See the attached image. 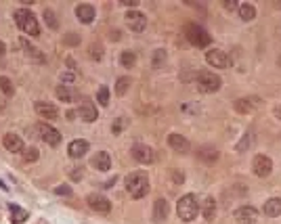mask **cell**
<instances>
[{
  "label": "cell",
  "mask_w": 281,
  "mask_h": 224,
  "mask_svg": "<svg viewBox=\"0 0 281 224\" xmlns=\"http://www.w3.org/2000/svg\"><path fill=\"white\" fill-rule=\"evenodd\" d=\"M126 191L132 199H143L149 193V176L145 172H132L126 178Z\"/></svg>",
  "instance_id": "obj_1"
},
{
  "label": "cell",
  "mask_w": 281,
  "mask_h": 224,
  "mask_svg": "<svg viewBox=\"0 0 281 224\" xmlns=\"http://www.w3.org/2000/svg\"><path fill=\"white\" fill-rule=\"evenodd\" d=\"M15 23H17V27L21 29L23 34H29L34 38L40 36V25H38V19H36V15L32 11L17 9V11H15Z\"/></svg>",
  "instance_id": "obj_2"
},
{
  "label": "cell",
  "mask_w": 281,
  "mask_h": 224,
  "mask_svg": "<svg viewBox=\"0 0 281 224\" xmlns=\"http://www.w3.org/2000/svg\"><path fill=\"white\" fill-rule=\"evenodd\" d=\"M176 214L183 222H193L199 214V201L195 195H183L176 203Z\"/></svg>",
  "instance_id": "obj_3"
},
{
  "label": "cell",
  "mask_w": 281,
  "mask_h": 224,
  "mask_svg": "<svg viewBox=\"0 0 281 224\" xmlns=\"http://www.w3.org/2000/svg\"><path fill=\"white\" fill-rule=\"evenodd\" d=\"M185 36H187V40H189L193 46H201V49L212 42V36H210L201 25H197V23H191V25H187V27H185Z\"/></svg>",
  "instance_id": "obj_4"
},
{
  "label": "cell",
  "mask_w": 281,
  "mask_h": 224,
  "mask_svg": "<svg viewBox=\"0 0 281 224\" xmlns=\"http://www.w3.org/2000/svg\"><path fill=\"white\" fill-rule=\"evenodd\" d=\"M221 84H223V80L218 78L216 74H212V72H199L197 74V88L201 90V92H216L218 88H221Z\"/></svg>",
  "instance_id": "obj_5"
},
{
  "label": "cell",
  "mask_w": 281,
  "mask_h": 224,
  "mask_svg": "<svg viewBox=\"0 0 281 224\" xmlns=\"http://www.w3.org/2000/svg\"><path fill=\"white\" fill-rule=\"evenodd\" d=\"M36 130H38V134H40V138L44 143H49L51 147H57L59 143H61V134H59V130L57 128H53V126H49V124H44V122H40L36 126Z\"/></svg>",
  "instance_id": "obj_6"
},
{
  "label": "cell",
  "mask_w": 281,
  "mask_h": 224,
  "mask_svg": "<svg viewBox=\"0 0 281 224\" xmlns=\"http://www.w3.org/2000/svg\"><path fill=\"white\" fill-rule=\"evenodd\" d=\"M126 25L135 34H140V32H145V27H147V17L140 11H128L126 13Z\"/></svg>",
  "instance_id": "obj_7"
},
{
  "label": "cell",
  "mask_w": 281,
  "mask_h": 224,
  "mask_svg": "<svg viewBox=\"0 0 281 224\" xmlns=\"http://www.w3.org/2000/svg\"><path fill=\"white\" fill-rule=\"evenodd\" d=\"M252 170H254L256 176L264 178V176H269L273 172V161L267 155H256L254 161H252Z\"/></svg>",
  "instance_id": "obj_8"
},
{
  "label": "cell",
  "mask_w": 281,
  "mask_h": 224,
  "mask_svg": "<svg viewBox=\"0 0 281 224\" xmlns=\"http://www.w3.org/2000/svg\"><path fill=\"white\" fill-rule=\"evenodd\" d=\"M132 157H135L139 164H151V161L155 159V153L151 147H147V145H135L132 147Z\"/></svg>",
  "instance_id": "obj_9"
},
{
  "label": "cell",
  "mask_w": 281,
  "mask_h": 224,
  "mask_svg": "<svg viewBox=\"0 0 281 224\" xmlns=\"http://www.w3.org/2000/svg\"><path fill=\"white\" fill-rule=\"evenodd\" d=\"M206 61H208V65H212V67H218V69H227L231 65V61L229 57L225 55L223 50H208L206 52Z\"/></svg>",
  "instance_id": "obj_10"
},
{
  "label": "cell",
  "mask_w": 281,
  "mask_h": 224,
  "mask_svg": "<svg viewBox=\"0 0 281 224\" xmlns=\"http://www.w3.org/2000/svg\"><path fill=\"white\" fill-rule=\"evenodd\" d=\"M86 203H88L90 210H95V212H99V214H107V212H112V203L107 201V197L99 195V193H95V195H88Z\"/></svg>",
  "instance_id": "obj_11"
},
{
  "label": "cell",
  "mask_w": 281,
  "mask_h": 224,
  "mask_svg": "<svg viewBox=\"0 0 281 224\" xmlns=\"http://www.w3.org/2000/svg\"><path fill=\"white\" fill-rule=\"evenodd\" d=\"M235 220L239 224H254L256 220H258V210L252 205H244L239 207V210L235 212Z\"/></svg>",
  "instance_id": "obj_12"
},
{
  "label": "cell",
  "mask_w": 281,
  "mask_h": 224,
  "mask_svg": "<svg viewBox=\"0 0 281 224\" xmlns=\"http://www.w3.org/2000/svg\"><path fill=\"white\" fill-rule=\"evenodd\" d=\"M260 105H262V101L258 97H248V99H239V101H235V109L239 113H250L254 109H258Z\"/></svg>",
  "instance_id": "obj_13"
},
{
  "label": "cell",
  "mask_w": 281,
  "mask_h": 224,
  "mask_svg": "<svg viewBox=\"0 0 281 224\" xmlns=\"http://www.w3.org/2000/svg\"><path fill=\"white\" fill-rule=\"evenodd\" d=\"M19 44H21V49H23V52H26L28 57H32L36 63H46V57L42 55L40 50L36 49V46L29 42V40H26V38H19Z\"/></svg>",
  "instance_id": "obj_14"
},
{
  "label": "cell",
  "mask_w": 281,
  "mask_h": 224,
  "mask_svg": "<svg viewBox=\"0 0 281 224\" xmlns=\"http://www.w3.org/2000/svg\"><path fill=\"white\" fill-rule=\"evenodd\" d=\"M34 109H36V113L40 115V118H44V120H55V118L59 115L57 107L51 105V103H46V101H38V103L34 105Z\"/></svg>",
  "instance_id": "obj_15"
},
{
  "label": "cell",
  "mask_w": 281,
  "mask_h": 224,
  "mask_svg": "<svg viewBox=\"0 0 281 224\" xmlns=\"http://www.w3.org/2000/svg\"><path fill=\"white\" fill-rule=\"evenodd\" d=\"M88 149H90V147H88L86 141H72V143H69V147H67V153H69V157H72V159H80V157L86 155Z\"/></svg>",
  "instance_id": "obj_16"
},
{
  "label": "cell",
  "mask_w": 281,
  "mask_h": 224,
  "mask_svg": "<svg viewBox=\"0 0 281 224\" xmlns=\"http://www.w3.org/2000/svg\"><path fill=\"white\" fill-rule=\"evenodd\" d=\"M168 145L172 147L174 151H178V153H187L191 149V145H189V141L183 136V134H176V132H172L168 136Z\"/></svg>",
  "instance_id": "obj_17"
},
{
  "label": "cell",
  "mask_w": 281,
  "mask_h": 224,
  "mask_svg": "<svg viewBox=\"0 0 281 224\" xmlns=\"http://www.w3.org/2000/svg\"><path fill=\"white\" fill-rule=\"evenodd\" d=\"M92 168H97L99 172H107V170L112 168V157H109V153L107 151L95 153V157H92Z\"/></svg>",
  "instance_id": "obj_18"
},
{
  "label": "cell",
  "mask_w": 281,
  "mask_h": 224,
  "mask_svg": "<svg viewBox=\"0 0 281 224\" xmlns=\"http://www.w3.org/2000/svg\"><path fill=\"white\" fill-rule=\"evenodd\" d=\"M76 17L80 19V23H92L95 21V9L90 4H78L76 6Z\"/></svg>",
  "instance_id": "obj_19"
},
{
  "label": "cell",
  "mask_w": 281,
  "mask_h": 224,
  "mask_svg": "<svg viewBox=\"0 0 281 224\" xmlns=\"http://www.w3.org/2000/svg\"><path fill=\"white\" fill-rule=\"evenodd\" d=\"M78 115L84 120V122H95L99 118V113H97V107L92 105L90 101H82L80 105V111H78Z\"/></svg>",
  "instance_id": "obj_20"
},
{
  "label": "cell",
  "mask_w": 281,
  "mask_h": 224,
  "mask_svg": "<svg viewBox=\"0 0 281 224\" xmlns=\"http://www.w3.org/2000/svg\"><path fill=\"white\" fill-rule=\"evenodd\" d=\"M168 214H170V205L166 199H158V201L153 203V218L158 220V222H164L168 218Z\"/></svg>",
  "instance_id": "obj_21"
},
{
  "label": "cell",
  "mask_w": 281,
  "mask_h": 224,
  "mask_svg": "<svg viewBox=\"0 0 281 224\" xmlns=\"http://www.w3.org/2000/svg\"><path fill=\"white\" fill-rule=\"evenodd\" d=\"M4 147L11 153H21L23 151V141L17 134H4Z\"/></svg>",
  "instance_id": "obj_22"
},
{
  "label": "cell",
  "mask_w": 281,
  "mask_h": 224,
  "mask_svg": "<svg viewBox=\"0 0 281 224\" xmlns=\"http://www.w3.org/2000/svg\"><path fill=\"white\" fill-rule=\"evenodd\" d=\"M264 214L271 216V218H277L281 214V199L279 197H271L267 203H264Z\"/></svg>",
  "instance_id": "obj_23"
},
{
  "label": "cell",
  "mask_w": 281,
  "mask_h": 224,
  "mask_svg": "<svg viewBox=\"0 0 281 224\" xmlns=\"http://www.w3.org/2000/svg\"><path fill=\"white\" fill-rule=\"evenodd\" d=\"M201 212H204V218L206 220H214V216H216V199L214 197H208L204 205H201Z\"/></svg>",
  "instance_id": "obj_24"
},
{
  "label": "cell",
  "mask_w": 281,
  "mask_h": 224,
  "mask_svg": "<svg viewBox=\"0 0 281 224\" xmlns=\"http://www.w3.org/2000/svg\"><path fill=\"white\" fill-rule=\"evenodd\" d=\"M57 97H59V101H63V103H72L74 101V97H76V92L74 88H69V86H63V84H59L57 86Z\"/></svg>",
  "instance_id": "obj_25"
},
{
  "label": "cell",
  "mask_w": 281,
  "mask_h": 224,
  "mask_svg": "<svg viewBox=\"0 0 281 224\" xmlns=\"http://www.w3.org/2000/svg\"><path fill=\"white\" fill-rule=\"evenodd\" d=\"M197 155L204 161H216L218 159V151H216V147H199Z\"/></svg>",
  "instance_id": "obj_26"
},
{
  "label": "cell",
  "mask_w": 281,
  "mask_h": 224,
  "mask_svg": "<svg viewBox=\"0 0 281 224\" xmlns=\"http://www.w3.org/2000/svg\"><path fill=\"white\" fill-rule=\"evenodd\" d=\"M9 210H11V220H13L15 224H21V222L28 220V212L21 210L19 205H9Z\"/></svg>",
  "instance_id": "obj_27"
},
{
  "label": "cell",
  "mask_w": 281,
  "mask_h": 224,
  "mask_svg": "<svg viewBox=\"0 0 281 224\" xmlns=\"http://www.w3.org/2000/svg\"><path fill=\"white\" fill-rule=\"evenodd\" d=\"M237 13H239V17L244 19V21H252L256 17V9L252 4H239L237 6Z\"/></svg>",
  "instance_id": "obj_28"
},
{
  "label": "cell",
  "mask_w": 281,
  "mask_h": 224,
  "mask_svg": "<svg viewBox=\"0 0 281 224\" xmlns=\"http://www.w3.org/2000/svg\"><path fill=\"white\" fill-rule=\"evenodd\" d=\"M252 143H254V130H248V132L244 134V138L237 143V151L241 153V151H248L250 147H252Z\"/></svg>",
  "instance_id": "obj_29"
},
{
  "label": "cell",
  "mask_w": 281,
  "mask_h": 224,
  "mask_svg": "<svg viewBox=\"0 0 281 224\" xmlns=\"http://www.w3.org/2000/svg\"><path fill=\"white\" fill-rule=\"evenodd\" d=\"M120 63H122L124 67H135V63H137V55H135L132 50H124L122 57H120Z\"/></svg>",
  "instance_id": "obj_30"
},
{
  "label": "cell",
  "mask_w": 281,
  "mask_h": 224,
  "mask_svg": "<svg viewBox=\"0 0 281 224\" xmlns=\"http://www.w3.org/2000/svg\"><path fill=\"white\" fill-rule=\"evenodd\" d=\"M44 23L49 25L51 29H57L59 27V19H57V15H55L51 9H46L44 11Z\"/></svg>",
  "instance_id": "obj_31"
},
{
  "label": "cell",
  "mask_w": 281,
  "mask_h": 224,
  "mask_svg": "<svg viewBox=\"0 0 281 224\" xmlns=\"http://www.w3.org/2000/svg\"><path fill=\"white\" fill-rule=\"evenodd\" d=\"M0 90H2L6 97H13V92H15V88H13L11 80H9V78H4V75H2V78H0Z\"/></svg>",
  "instance_id": "obj_32"
},
{
  "label": "cell",
  "mask_w": 281,
  "mask_h": 224,
  "mask_svg": "<svg viewBox=\"0 0 281 224\" xmlns=\"http://www.w3.org/2000/svg\"><path fill=\"white\" fill-rule=\"evenodd\" d=\"M88 55H90V59L101 61V59H103V46H101V44H92L90 49H88Z\"/></svg>",
  "instance_id": "obj_33"
},
{
  "label": "cell",
  "mask_w": 281,
  "mask_h": 224,
  "mask_svg": "<svg viewBox=\"0 0 281 224\" xmlns=\"http://www.w3.org/2000/svg\"><path fill=\"white\" fill-rule=\"evenodd\" d=\"M128 86H130V78H120L115 82V92H118L120 97H124V92L128 90Z\"/></svg>",
  "instance_id": "obj_34"
},
{
  "label": "cell",
  "mask_w": 281,
  "mask_h": 224,
  "mask_svg": "<svg viewBox=\"0 0 281 224\" xmlns=\"http://www.w3.org/2000/svg\"><path fill=\"white\" fill-rule=\"evenodd\" d=\"M97 101H99V105H103V107L109 105V90H107L105 86L99 88V92H97Z\"/></svg>",
  "instance_id": "obj_35"
},
{
  "label": "cell",
  "mask_w": 281,
  "mask_h": 224,
  "mask_svg": "<svg viewBox=\"0 0 281 224\" xmlns=\"http://www.w3.org/2000/svg\"><path fill=\"white\" fill-rule=\"evenodd\" d=\"M164 63H166V50L160 49V50L153 55V67H155V69H158V67H164Z\"/></svg>",
  "instance_id": "obj_36"
},
{
  "label": "cell",
  "mask_w": 281,
  "mask_h": 224,
  "mask_svg": "<svg viewBox=\"0 0 281 224\" xmlns=\"http://www.w3.org/2000/svg\"><path fill=\"white\" fill-rule=\"evenodd\" d=\"M38 157H40V151L38 149H28L23 153V161H28V164H32V161H36Z\"/></svg>",
  "instance_id": "obj_37"
},
{
  "label": "cell",
  "mask_w": 281,
  "mask_h": 224,
  "mask_svg": "<svg viewBox=\"0 0 281 224\" xmlns=\"http://www.w3.org/2000/svg\"><path fill=\"white\" fill-rule=\"evenodd\" d=\"M63 40H65V44H69V46H76V44H80V36H78V34H72V32H69L65 38H63Z\"/></svg>",
  "instance_id": "obj_38"
},
{
  "label": "cell",
  "mask_w": 281,
  "mask_h": 224,
  "mask_svg": "<svg viewBox=\"0 0 281 224\" xmlns=\"http://www.w3.org/2000/svg\"><path fill=\"white\" fill-rule=\"evenodd\" d=\"M76 78H78V75H76V72H67V74H63V75H61V80H63V86H67L69 82H76Z\"/></svg>",
  "instance_id": "obj_39"
},
{
  "label": "cell",
  "mask_w": 281,
  "mask_h": 224,
  "mask_svg": "<svg viewBox=\"0 0 281 224\" xmlns=\"http://www.w3.org/2000/svg\"><path fill=\"white\" fill-rule=\"evenodd\" d=\"M122 126H126V122H124V118H120V120H115V124H113V134H120V130H122Z\"/></svg>",
  "instance_id": "obj_40"
},
{
  "label": "cell",
  "mask_w": 281,
  "mask_h": 224,
  "mask_svg": "<svg viewBox=\"0 0 281 224\" xmlns=\"http://www.w3.org/2000/svg\"><path fill=\"white\" fill-rule=\"evenodd\" d=\"M55 193H57V195H69L72 189H69V187H57V189H55Z\"/></svg>",
  "instance_id": "obj_41"
},
{
  "label": "cell",
  "mask_w": 281,
  "mask_h": 224,
  "mask_svg": "<svg viewBox=\"0 0 281 224\" xmlns=\"http://www.w3.org/2000/svg\"><path fill=\"white\" fill-rule=\"evenodd\" d=\"M69 176H72L74 180H80L82 178V172H80V170H76V172H69Z\"/></svg>",
  "instance_id": "obj_42"
},
{
  "label": "cell",
  "mask_w": 281,
  "mask_h": 224,
  "mask_svg": "<svg viewBox=\"0 0 281 224\" xmlns=\"http://www.w3.org/2000/svg\"><path fill=\"white\" fill-rule=\"evenodd\" d=\"M172 180H176L178 184H181V182H183V176H181V174H172ZM178 184H176V187H178Z\"/></svg>",
  "instance_id": "obj_43"
},
{
  "label": "cell",
  "mask_w": 281,
  "mask_h": 224,
  "mask_svg": "<svg viewBox=\"0 0 281 224\" xmlns=\"http://www.w3.org/2000/svg\"><path fill=\"white\" fill-rule=\"evenodd\" d=\"M126 6H137V0H122Z\"/></svg>",
  "instance_id": "obj_44"
},
{
  "label": "cell",
  "mask_w": 281,
  "mask_h": 224,
  "mask_svg": "<svg viewBox=\"0 0 281 224\" xmlns=\"http://www.w3.org/2000/svg\"><path fill=\"white\" fill-rule=\"evenodd\" d=\"M223 6H225V9H235V2H223Z\"/></svg>",
  "instance_id": "obj_45"
},
{
  "label": "cell",
  "mask_w": 281,
  "mask_h": 224,
  "mask_svg": "<svg viewBox=\"0 0 281 224\" xmlns=\"http://www.w3.org/2000/svg\"><path fill=\"white\" fill-rule=\"evenodd\" d=\"M4 52H6V46H4L2 42H0V57H2V55H4Z\"/></svg>",
  "instance_id": "obj_46"
},
{
  "label": "cell",
  "mask_w": 281,
  "mask_h": 224,
  "mask_svg": "<svg viewBox=\"0 0 281 224\" xmlns=\"http://www.w3.org/2000/svg\"><path fill=\"white\" fill-rule=\"evenodd\" d=\"M275 115H277V118L281 120V105H279V107H275Z\"/></svg>",
  "instance_id": "obj_47"
},
{
  "label": "cell",
  "mask_w": 281,
  "mask_h": 224,
  "mask_svg": "<svg viewBox=\"0 0 281 224\" xmlns=\"http://www.w3.org/2000/svg\"><path fill=\"white\" fill-rule=\"evenodd\" d=\"M76 118V111H67V120H74Z\"/></svg>",
  "instance_id": "obj_48"
},
{
  "label": "cell",
  "mask_w": 281,
  "mask_h": 224,
  "mask_svg": "<svg viewBox=\"0 0 281 224\" xmlns=\"http://www.w3.org/2000/svg\"><path fill=\"white\" fill-rule=\"evenodd\" d=\"M279 65H281V57H279Z\"/></svg>",
  "instance_id": "obj_49"
}]
</instances>
